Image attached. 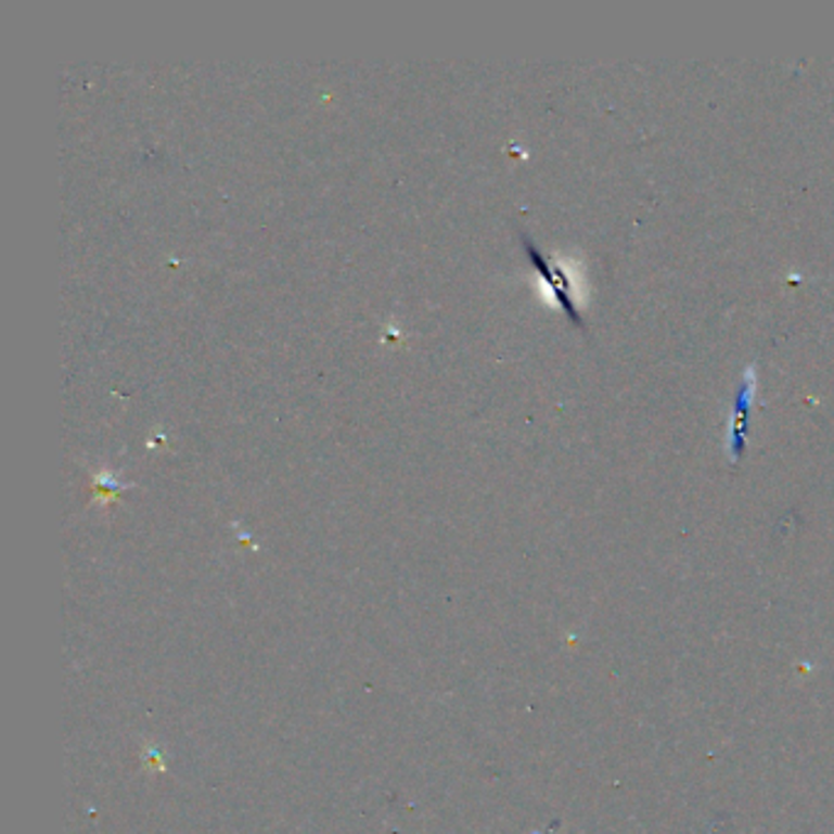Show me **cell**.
Masks as SVG:
<instances>
[{
    "mask_svg": "<svg viewBox=\"0 0 834 834\" xmlns=\"http://www.w3.org/2000/svg\"><path fill=\"white\" fill-rule=\"evenodd\" d=\"M522 243H524L526 255H529L531 265L536 267V272H539L541 280L551 286V292H553L555 301H559L561 309L568 313V319L575 325H580V329H585V321H582V316H580V309H578V304H575L573 284H570L568 274H565L563 267H555V265H551L549 260H546L543 253L526 235H522Z\"/></svg>",
    "mask_w": 834,
    "mask_h": 834,
    "instance_id": "6da1fadb",
    "label": "cell"
},
{
    "mask_svg": "<svg viewBox=\"0 0 834 834\" xmlns=\"http://www.w3.org/2000/svg\"><path fill=\"white\" fill-rule=\"evenodd\" d=\"M754 392H756V375L749 368L744 375V382L740 392H736L734 407H732V421H730V434H727V453L732 460H740L746 446V431H749V411L754 405Z\"/></svg>",
    "mask_w": 834,
    "mask_h": 834,
    "instance_id": "7a4b0ae2",
    "label": "cell"
}]
</instances>
